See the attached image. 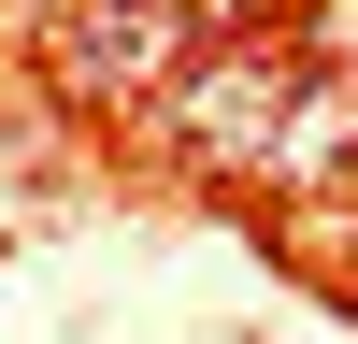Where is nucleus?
<instances>
[{"instance_id":"f257e3e1","label":"nucleus","mask_w":358,"mask_h":344,"mask_svg":"<svg viewBox=\"0 0 358 344\" xmlns=\"http://www.w3.org/2000/svg\"><path fill=\"white\" fill-rule=\"evenodd\" d=\"M273 115H287V72H273V57H201V72L172 86L187 158H273Z\"/></svg>"},{"instance_id":"7ed1b4c3","label":"nucleus","mask_w":358,"mask_h":344,"mask_svg":"<svg viewBox=\"0 0 358 344\" xmlns=\"http://www.w3.org/2000/svg\"><path fill=\"white\" fill-rule=\"evenodd\" d=\"M344 143H358V86H287V115H273V158H258V172H273V187H315Z\"/></svg>"},{"instance_id":"20e7f679","label":"nucleus","mask_w":358,"mask_h":344,"mask_svg":"<svg viewBox=\"0 0 358 344\" xmlns=\"http://www.w3.org/2000/svg\"><path fill=\"white\" fill-rule=\"evenodd\" d=\"M315 43H330V57H358V15H330V29H315Z\"/></svg>"},{"instance_id":"f03ea898","label":"nucleus","mask_w":358,"mask_h":344,"mask_svg":"<svg viewBox=\"0 0 358 344\" xmlns=\"http://www.w3.org/2000/svg\"><path fill=\"white\" fill-rule=\"evenodd\" d=\"M172 57H201L187 15H72V29H57V72H86L101 101H115V86L143 101V72H172Z\"/></svg>"}]
</instances>
